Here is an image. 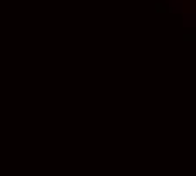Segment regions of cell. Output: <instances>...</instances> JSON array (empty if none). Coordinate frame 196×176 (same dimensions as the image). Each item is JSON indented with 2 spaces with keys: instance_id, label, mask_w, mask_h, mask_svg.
<instances>
[]
</instances>
